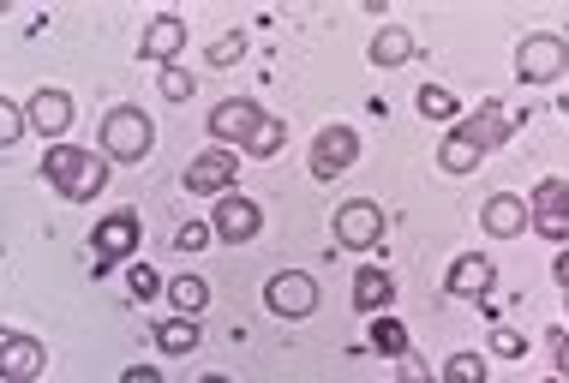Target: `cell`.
<instances>
[{"label":"cell","instance_id":"4dcf8cb0","mask_svg":"<svg viewBox=\"0 0 569 383\" xmlns=\"http://www.w3.org/2000/svg\"><path fill=\"white\" fill-rule=\"evenodd\" d=\"M210 240H217V234H210L204 222H187V228L174 234V246H180V252H198V246H210Z\"/></svg>","mask_w":569,"mask_h":383},{"label":"cell","instance_id":"5bb4252c","mask_svg":"<svg viewBox=\"0 0 569 383\" xmlns=\"http://www.w3.org/2000/svg\"><path fill=\"white\" fill-rule=\"evenodd\" d=\"M234 168H240V157L234 150H204V157H192V168H187V192H228L234 187Z\"/></svg>","mask_w":569,"mask_h":383},{"label":"cell","instance_id":"836d02e7","mask_svg":"<svg viewBox=\"0 0 569 383\" xmlns=\"http://www.w3.org/2000/svg\"><path fill=\"white\" fill-rule=\"evenodd\" d=\"M551 360H558V377L569 383V335H558V342H551Z\"/></svg>","mask_w":569,"mask_h":383},{"label":"cell","instance_id":"603a6c76","mask_svg":"<svg viewBox=\"0 0 569 383\" xmlns=\"http://www.w3.org/2000/svg\"><path fill=\"white\" fill-rule=\"evenodd\" d=\"M443 383H486V354H468V347L450 354L443 360Z\"/></svg>","mask_w":569,"mask_h":383},{"label":"cell","instance_id":"8fae6325","mask_svg":"<svg viewBox=\"0 0 569 383\" xmlns=\"http://www.w3.org/2000/svg\"><path fill=\"white\" fill-rule=\"evenodd\" d=\"M42 342L37 335H0V383H37L42 377Z\"/></svg>","mask_w":569,"mask_h":383},{"label":"cell","instance_id":"7402d4cb","mask_svg":"<svg viewBox=\"0 0 569 383\" xmlns=\"http://www.w3.org/2000/svg\"><path fill=\"white\" fill-rule=\"evenodd\" d=\"M366 335H372V347H378V354H390V360L408 354V330L396 324V318H372V330H366Z\"/></svg>","mask_w":569,"mask_h":383},{"label":"cell","instance_id":"2e32d148","mask_svg":"<svg viewBox=\"0 0 569 383\" xmlns=\"http://www.w3.org/2000/svg\"><path fill=\"white\" fill-rule=\"evenodd\" d=\"M498 282V270H491V258L486 252H461L450 275H443V288H450L456 300H473V294H486V288Z\"/></svg>","mask_w":569,"mask_h":383},{"label":"cell","instance_id":"7c38bea8","mask_svg":"<svg viewBox=\"0 0 569 383\" xmlns=\"http://www.w3.org/2000/svg\"><path fill=\"white\" fill-rule=\"evenodd\" d=\"M90 240H97V270H114L120 258H132V246H138V216L132 210H114Z\"/></svg>","mask_w":569,"mask_h":383},{"label":"cell","instance_id":"484cf974","mask_svg":"<svg viewBox=\"0 0 569 383\" xmlns=\"http://www.w3.org/2000/svg\"><path fill=\"white\" fill-rule=\"evenodd\" d=\"M19 138H24V109H19V102H7V97H0V150H7V144H19Z\"/></svg>","mask_w":569,"mask_h":383},{"label":"cell","instance_id":"9c48e42d","mask_svg":"<svg viewBox=\"0 0 569 383\" xmlns=\"http://www.w3.org/2000/svg\"><path fill=\"white\" fill-rule=\"evenodd\" d=\"M330 228H336V240H342V246L366 252V246H378V240H383V210L372 204V198H353V204L336 210Z\"/></svg>","mask_w":569,"mask_h":383},{"label":"cell","instance_id":"74e56055","mask_svg":"<svg viewBox=\"0 0 569 383\" xmlns=\"http://www.w3.org/2000/svg\"><path fill=\"white\" fill-rule=\"evenodd\" d=\"M563 305H569V288H563Z\"/></svg>","mask_w":569,"mask_h":383},{"label":"cell","instance_id":"3957f363","mask_svg":"<svg viewBox=\"0 0 569 383\" xmlns=\"http://www.w3.org/2000/svg\"><path fill=\"white\" fill-rule=\"evenodd\" d=\"M97 144H102V162H144V157H150V144H157V127H150V114H144V109L120 102V109L102 114Z\"/></svg>","mask_w":569,"mask_h":383},{"label":"cell","instance_id":"d590c367","mask_svg":"<svg viewBox=\"0 0 569 383\" xmlns=\"http://www.w3.org/2000/svg\"><path fill=\"white\" fill-rule=\"evenodd\" d=\"M198 383H234V377H222V372H217V377H198Z\"/></svg>","mask_w":569,"mask_h":383},{"label":"cell","instance_id":"30bf717a","mask_svg":"<svg viewBox=\"0 0 569 383\" xmlns=\"http://www.w3.org/2000/svg\"><path fill=\"white\" fill-rule=\"evenodd\" d=\"M258 228H264V210H258L252 198H240V192H222L217 198V222H210V234H217V240L246 246V240H258Z\"/></svg>","mask_w":569,"mask_h":383},{"label":"cell","instance_id":"ba28073f","mask_svg":"<svg viewBox=\"0 0 569 383\" xmlns=\"http://www.w3.org/2000/svg\"><path fill=\"white\" fill-rule=\"evenodd\" d=\"M264 300H270L276 318H312L318 312V282L306 270H282V275H270Z\"/></svg>","mask_w":569,"mask_h":383},{"label":"cell","instance_id":"44dd1931","mask_svg":"<svg viewBox=\"0 0 569 383\" xmlns=\"http://www.w3.org/2000/svg\"><path fill=\"white\" fill-rule=\"evenodd\" d=\"M157 347H162V354H192V347H198V324H192V318H168V324L157 330Z\"/></svg>","mask_w":569,"mask_h":383},{"label":"cell","instance_id":"5b68a950","mask_svg":"<svg viewBox=\"0 0 569 383\" xmlns=\"http://www.w3.org/2000/svg\"><path fill=\"white\" fill-rule=\"evenodd\" d=\"M528 228L540 240H569V180H540L528 198Z\"/></svg>","mask_w":569,"mask_h":383},{"label":"cell","instance_id":"d6a6232c","mask_svg":"<svg viewBox=\"0 0 569 383\" xmlns=\"http://www.w3.org/2000/svg\"><path fill=\"white\" fill-rule=\"evenodd\" d=\"M120 383H162V372H157V365H127Z\"/></svg>","mask_w":569,"mask_h":383},{"label":"cell","instance_id":"d4e9b609","mask_svg":"<svg viewBox=\"0 0 569 383\" xmlns=\"http://www.w3.org/2000/svg\"><path fill=\"white\" fill-rule=\"evenodd\" d=\"M276 150H282V120H270L264 114V127L252 132V144H246V157H258V162H270Z\"/></svg>","mask_w":569,"mask_h":383},{"label":"cell","instance_id":"cb8c5ba5","mask_svg":"<svg viewBox=\"0 0 569 383\" xmlns=\"http://www.w3.org/2000/svg\"><path fill=\"white\" fill-rule=\"evenodd\" d=\"M420 114H426V120H456L461 102H456L443 84H426V90H420Z\"/></svg>","mask_w":569,"mask_h":383},{"label":"cell","instance_id":"e0dca14e","mask_svg":"<svg viewBox=\"0 0 569 383\" xmlns=\"http://www.w3.org/2000/svg\"><path fill=\"white\" fill-rule=\"evenodd\" d=\"M180 49H187V24H180L174 12H162V19L144 24V49H138L144 60H162V67H174Z\"/></svg>","mask_w":569,"mask_h":383},{"label":"cell","instance_id":"d6986e66","mask_svg":"<svg viewBox=\"0 0 569 383\" xmlns=\"http://www.w3.org/2000/svg\"><path fill=\"white\" fill-rule=\"evenodd\" d=\"M372 60H378V67H408V60H413V37L402 24H383L372 37Z\"/></svg>","mask_w":569,"mask_h":383},{"label":"cell","instance_id":"83f0119b","mask_svg":"<svg viewBox=\"0 0 569 383\" xmlns=\"http://www.w3.org/2000/svg\"><path fill=\"white\" fill-rule=\"evenodd\" d=\"M157 90H162L168 102H187V97H192V72H187V67H162V84H157Z\"/></svg>","mask_w":569,"mask_h":383},{"label":"cell","instance_id":"ac0fdd59","mask_svg":"<svg viewBox=\"0 0 569 383\" xmlns=\"http://www.w3.org/2000/svg\"><path fill=\"white\" fill-rule=\"evenodd\" d=\"M390 300H396V275L383 264H366L360 275H353V305H360V312L383 318V312H390Z\"/></svg>","mask_w":569,"mask_h":383},{"label":"cell","instance_id":"e575fe53","mask_svg":"<svg viewBox=\"0 0 569 383\" xmlns=\"http://www.w3.org/2000/svg\"><path fill=\"white\" fill-rule=\"evenodd\" d=\"M551 275H558V282H563V288H569V246H563V252H558V264H551Z\"/></svg>","mask_w":569,"mask_h":383},{"label":"cell","instance_id":"4316f807","mask_svg":"<svg viewBox=\"0 0 569 383\" xmlns=\"http://www.w3.org/2000/svg\"><path fill=\"white\" fill-rule=\"evenodd\" d=\"M240 54H246V37H240V30H228V37L210 42V67H234Z\"/></svg>","mask_w":569,"mask_h":383},{"label":"cell","instance_id":"f35d334b","mask_svg":"<svg viewBox=\"0 0 569 383\" xmlns=\"http://www.w3.org/2000/svg\"><path fill=\"white\" fill-rule=\"evenodd\" d=\"M558 383H563V377H558Z\"/></svg>","mask_w":569,"mask_h":383},{"label":"cell","instance_id":"277c9868","mask_svg":"<svg viewBox=\"0 0 569 383\" xmlns=\"http://www.w3.org/2000/svg\"><path fill=\"white\" fill-rule=\"evenodd\" d=\"M569 72V42L551 37V30H533V37H521L516 49V79L521 84H558Z\"/></svg>","mask_w":569,"mask_h":383},{"label":"cell","instance_id":"ffe728a7","mask_svg":"<svg viewBox=\"0 0 569 383\" xmlns=\"http://www.w3.org/2000/svg\"><path fill=\"white\" fill-rule=\"evenodd\" d=\"M162 288H168V300L180 305V318H198L210 305V282H204V275H174V282H162Z\"/></svg>","mask_w":569,"mask_h":383},{"label":"cell","instance_id":"8992f818","mask_svg":"<svg viewBox=\"0 0 569 383\" xmlns=\"http://www.w3.org/2000/svg\"><path fill=\"white\" fill-rule=\"evenodd\" d=\"M360 162V132L353 127H325L312 144V180H342Z\"/></svg>","mask_w":569,"mask_h":383},{"label":"cell","instance_id":"52a82bcc","mask_svg":"<svg viewBox=\"0 0 569 383\" xmlns=\"http://www.w3.org/2000/svg\"><path fill=\"white\" fill-rule=\"evenodd\" d=\"M258 127H264V109H258L252 97H222L217 109H210V138H217V144H252Z\"/></svg>","mask_w":569,"mask_h":383},{"label":"cell","instance_id":"6da1fadb","mask_svg":"<svg viewBox=\"0 0 569 383\" xmlns=\"http://www.w3.org/2000/svg\"><path fill=\"white\" fill-rule=\"evenodd\" d=\"M503 138H510V109H503V102H486V109H473V114L438 144V168H443V174H456V180L473 174V168H480L491 150L503 144Z\"/></svg>","mask_w":569,"mask_h":383},{"label":"cell","instance_id":"7a4b0ae2","mask_svg":"<svg viewBox=\"0 0 569 383\" xmlns=\"http://www.w3.org/2000/svg\"><path fill=\"white\" fill-rule=\"evenodd\" d=\"M42 180L72 198V204H84V198H97L109 187V162L97 157V150H79V144H49V157H42Z\"/></svg>","mask_w":569,"mask_h":383},{"label":"cell","instance_id":"9a60e30c","mask_svg":"<svg viewBox=\"0 0 569 383\" xmlns=\"http://www.w3.org/2000/svg\"><path fill=\"white\" fill-rule=\"evenodd\" d=\"M486 234L491 240H516V234H528V198L521 192H498V198H486Z\"/></svg>","mask_w":569,"mask_h":383},{"label":"cell","instance_id":"4fadbf2b","mask_svg":"<svg viewBox=\"0 0 569 383\" xmlns=\"http://www.w3.org/2000/svg\"><path fill=\"white\" fill-rule=\"evenodd\" d=\"M24 127H37L54 144V138L72 127V97H67V90H54V84L37 90V97H30V109H24Z\"/></svg>","mask_w":569,"mask_h":383},{"label":"cell","instance_id":"f546056e","mask_svg":"<svg viewBox=\"0 0 569 383\" xmlns=\"http://www.w3.org/2000/svg\"><path fill=\"white\" fill-rule=\"evenodd\" d=\"M491 354H498V360H521V354H528V335H521V330H491Z\"/></svg>","mask_w":569,"mask_h":383},{"label":"cell","instance_id":"8d00e7d4","mask_svg":"<svg viewBox=\"0 0 569 383\" xmlns=\"http://www.w3.org/2000/svg\"><path fill=\"white\" fill-rule=\"evenodd\" d=\"M563 120H569V97H563Z\"/></svg>","mask_w":569,"mask_h":383},{"label":"cell","instance_id":"1f68e13d","mask_svg":"<svg viewBox=\"0 0 569 383\" xmlns=\"http://www.w3.org/2000/svg\"><path fill=\"white\" fill-rule=\"evenodd\" d=\"M396 365H402V383H432V372H426V360L413 354V347H408V354L396 360Z\"/></svg>","mask_w":569,"mask_h":383},{"label":"cell","instance_id":"f1b7e54d","mask_svg":"<svg viewBox=\"0 0 569 383\" xmlns=\"http://www.w3.org/2000/svg\"><path fill=\"white\" fill-rule=\"evenodd\" d=\"M127 288H132V300H157V294H162V275L150 270V264H132Z\"/></svg>","mask_w":569,"mask_h":383}]
</instances>
